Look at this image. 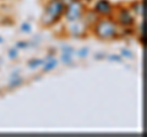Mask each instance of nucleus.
Masks as SVG:
<instances>
[{
  "mask_svg": "<svg viewBox=\"0 0 147 137\" xmlns=\"http://www.w3.org/2000/svg\"><path fill=\"white\" fill-rule=\"evenodd\" d=\"M94 33L100 39H113L119 34V27L114 21L103 19L97 22L94 27Z\"/></svg>",
  "mask_w": 147,
  "mask_h": 137,
  "instance_id": "f257e3e1",
  "label": "nucleus"
},
{
  "mask_svg": "<svg viewBox=\"0 0 147 137\" xmlns=\"http://www.w3.org/2000/svg\"><path fill=\"white\" fill-rule=\"evenodd\" d=\"M66 6L59 0H52L47 7H45V13L43 15V24L45 26H49L54 24L57 20H59L65 12Z\"/></svg>",
  "mask_w": 147,
  "mask_h": 137,
  "instance_id": "f03ea898",
  "label": "nucleus"
},
{
  "mask_svg": "<svg viewBox=\"0 0 147 137\" xmlns=\"http://www.w3.org/2000/svg\"><path fill=\"white\" fill-rule=\"evenodd\" d=\"M65 19L67 22L75 21L77 19H82V13H84V4L80 0H74L71 1L65 9Z\"/></svg>",
  "mask_w": 147,
  "mask_h": 137,
  "instance_id": "7ed1b4c3",
  "label": "nucleus"
},
{
  "mask_svg": "<svg viewBox=\"0 0 147 137\" xmlns=\"http://www.w3.org/2000/svg\"><path fill=\"white\" fill-rule=\"evenodd\" d=\"M69 24L70 25H69V27H67V31L71 36H74V37H81V36L85 34L86 27H87L85 21H81L80 19H77L75 21L69 22Z\"/></svg>",
  "mask_w": 147,
  "mask_h": 137,
  "instance_id": "20e7f679",
  "label": "nucleus"
},
{
  "mask_svg": "<svg viewBox=\"0 0 147 137\" xmlns=\"http://www.w3.org/2000/svg\"><path fill=\"white\" fill-rule=\"evenodd\" d=\"M113 11V6L108 0H98L94 5V12L99 15H108Z\"/></svg>",
  "mask_w": 147,
  "mask_h": 137,
  "instance_id": "39448f33",
  "label": "nucleus"
},
{
  "mask_svg": "<svg viewBox=\"0 0 147 137\" xmlns=\"http://www.w3.org/2000/svg\"><path fill=\"white\" fill-rule=\"evenodd\" d=\"M118 19L123 26H130L134 24V16H132V13L127 9H120L119 10Z\"/></svg>",
  "mask_w": 147,
  "mask_h": 137,
  "instance_id": "423d86ee",
  "label": "nucleus"
},
{
  "mask_svg": "<svg viewBox=\"0 0 147 137\" xmlns=\"http://www.w3.org/2000/svg\"><path fill=\"white\" fill-rule=\"evenodd\" d=\"M58 65V61L55 60V59H49V60L45 61V65L43 67V71H50V70H53V68Z\"/></svg>",
  "mask_w": 147,
  "mask_h": 137,
  "instance_id": "0eeeda50",
  "label": "nucleus"
},
{
  "mask_svg": "<svg viewBox=\"0 0 147 137\" xmlns=\"http://www.w3.org/2000/svg\"><path fill=\"white\" fill-rule=\"evenodd\" d=\"M132 11L137 13V16H141L142 12H144V6H142L141 1H136L134 5H132Z\"/></svg>",
  "mask_w": 147,
  "mask_h": 137,
  "instance_id": "6e6552de",
  "label": "nucleus"
},
{
  "mask_svg": "<svg viewBox=\"0 0 147 137\" xmlns=\"http://www.w3.org/2000/svg\"><path fill=\"white\" fill-rule=\"evenodd\" d=\"M22 82H24V80H22V77L20 76H15V77H12V80L10 82V87L13 88V87H17L18 85H21Z\"/></svg>",
  "mask_w": 147,
  "mask_h": 137,
  "instance_id": "1a4fd4ad",
  "label": "nucleus"
},
{
  "mask_svg": "<svg viewBox=\"0 0 147 137\" xmlns=\"http://www.w3.org/2000/svg\"><path fill=\"white\" fill-rule=\"evenodd\" d=\"M61 60H63V62H64V64H70V62L74 60L72 54H65V53H63Z\"/></svg>",
  "mask_w": 147,
  "mask_h": 137,
  "instance_id": "9d476101",
  "label": "nucleus"
},
{
  "mask_svg": "<svg viewBox=\"0 0 147 137\" xmlns=\"http://www.w3.org/2000/svg\"><path fill=\"white\" fill-rule=\"evenodd\" d=\"M42 64H44V61L43 60H32L28 65H30V67L31 68H36L37 66H39V65H42Z\"/></svg>",
  "mask_w": 147,
  "mask_h": 137,
  "instance_id": "9b49d317",
  "label": "nucleus"
},
{
  "mask_svg": "<svg viewBox=\"0 0 147 137\" xmlns=\"http://www.w3.org/2000/svg\"><path fill=\"white\" fill-rule=\"evenodd\" d=\"M9 56H10V59H15L17 56V50H16V48H11L10 50H9Z\"/></svg>",
  "mask_w": 147,
  "mask_h": 137,
  "instance_id": "f8f14e48",
  "label": "nucleus"
},
{
  "mask_svg": "<svg viewBox=\"0 0 147 137\" xmlns=\"http://www.w3.org/2000/svg\"><path fill=\"white\" fill-rule=\"evenodd\" d=\"M63 53H65V54H72L74 55V53H75V50H74V48L71 47H63Z\"/></svg>",
  "mask_w": 147,
  "mask_h": 137,
  "instance_id": "ddd939ff",
  "label": "nucleus"
},
{
  "mask_svg": "<svg viewBox=\"0 0 147 137\" xmlns=\"http://www.w3.org/2000/svg\"><path fill=\"white\" fill-rule=\"evenodd\" d=\"M77 54H79V56H80V58H85V56H87V54H88V48H84V49H81Z\"/></svg>",
  "mask_w": 147,
  "mask_h": 137,
  "instance_id": "4468645a",
  "label": "nucleus"
},
{
  "mask_svg": "<svg viewBox=\"0 0 147 137\" xmlns=\"http://www.w3.org/2000/svg\"><path fill=\"white\" fill-rule=\"evenodd\" d=\"M21 30L24 31V32H30L31 31V26L28 24H24V25L21 26Z\"/></svg>",
  "mask_w": 147,
  "mask_h": 137,
  "instance_id": "2eb2a0df",
  "label": "nucleus"
},
{
  "mask_svg": "<svg viewBox=\"0 0 147 137\" xmlns=\"http://www.w3.org/2000/svg\"><path fill=\"white\" fill-rule=\"evenodd\" d=\"M121 54H123L124 56H127V58H130V56L132 55L131 52H130V50H127V49H123V50H121Z\"/></svg>",
  "mask_w": 147,
  "mask_h": 137,
  "instance_id": "dca6fc26",
  "label": "nucleus"
},
{
  "mask_svg": "<svg viewBox=\"0 0 147 137\" xmlns=\"http://www.w3.org/2000/svg\"><path fill=\"white\" fill-rule=\"evenodd\" d=\"M109 58H110V60H114V61H121L123 60L120 56H117V55H110Z\"/></svg>",
  "mask_w": 147,
  "mask_h": 137,
  "instance_id": "f3484780",
  "label": "nucleus"
},
{
  "mask_svg": "<svg viewBox=\"0 0 147 137\" xmlns=\"http://www.w3.org/2000/svg\"><path fill=\"white\" fill-rule=\"evenodd\" d=\"M59 1H61V3L64 4V5H65V6H67L69 4L71 3V1H74V0H59Z\"/></svg>",
  "mask_w": 147,
  "mask_h": 137,
  "instance_id": "a211bd4d",
  "label": "nucleus"
},
{
  "mask_svg": "<svg viewBox=\"0 0 147 137\" xmlns=\"http://www.w3.org/2000/svg\"><path fill=\"white\" fill-rule=\"evenodd\" d=\"M3 42H4V39H3L1 37H0V43H3Z\"/></svg>",
  "mask_w": 147,
  "mask_h": 137,
  "instance_id": "6ab92c4d",
  "label": "nucleus"
}]
</instances>
